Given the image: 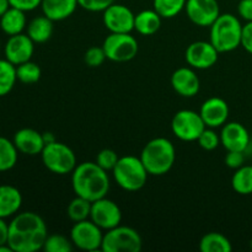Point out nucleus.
Wrapping results in <instances>:
<instances>
[{
	"mask_svg": "<svg viewBox=\"0 0 252 252\" xmlns=\"http://www.w3.org/2000/svg\"><path fill=\"white\" fill-rule=\"evenodd\" d=\"M48 236L46 221L34 212L15 214L9 223L7 244L14 252H36L43 249Z\"/></svg>",
	"mask_w": 252,
	"mask_h": 252,
	"instance_id": "1",
	"label": "nucleus"
},
{
	"mask_svg": "<svg viewBox=\"0 0 252 252\" xmlns=\"http://www.w3.org/2000/svg\"><path fill=\"white\" fill-rule=\"evenodd\" d=\"M71 187L76 196L95 202L107 196L111 187L110 177L96 161L81 162L71 172Z\"/></svg>",
	"mask_w": 252,
	"mask_h": 252,
	"instance_id": "2",
	"label": "nucleus"
},
{
	"mask_svg": "<svg viewBox=\"0 0 252 252\" xmlns=\"http://www.w3.org/2000/svg\"><path fill=\"white\" fill-rule=\"evenodd\" d=\"M139 158L148 174L153 176H162L174 166L176 160V149L171 140L167 138H154L145 144Z\"/></svg>",
	"mask_w": 252,
	"mask_h": 252,
	"instance_id": "3",
	"label": "nucleus"
},
{
	"mask_svg": "<svg viewBox=\"0 0 252 252\" xmlns=\"http://www.w3.org/2000/svg\"><path fill=\"white\" fill-rule=\"evenodd\" d=\"M243 26L233 14H220L211 25L209 41L219 53H229L241 46Z\"/></svg>",
	"mask_w": 252,
	"mask_h": 252,
	"instance_id": "4",
	"label": "nucleus"
},
{
	"mask_svg": "<svg viewBox=\"0 0 252 252\" xmlns=\"http://www.w3.org/2000/svg\"><path fill=\"white\" fill-rule=\"evenodd\" d=\"M112 174L118 186L128 192L142 189L147 184L149 176L140 158L134 155H126L120 158L115 169L112 170Z\"/></svg>",
	"mask_w": 252,
	"mask_h": 252,
	"instance_id": "5",
	"label": "nucleus"
},
{
	"mask_svg": "<svg viewBox=\"0 0 252 252\" xmlns=\"http://www.w3.org/2000/svg\"><path fill=\"white\" fill-rule=\"evenodd\" d=\"M41 158L44 167L57 175L71 174L78 165L73 149L58 140L44 145Z\"/></svg>",
	"mask_w": 252,
	"mask_h": 252,
	"instance_id": "6",
	"label": "nucleus"
},
{
	"mask_svg": "<svg viewBox=\"0 0 252 252\" xmlns=\"http://www.w3.org/2000/svg\"><path fill=\"white\" fill-rule=\"evenodd\" d=\"M143 248L142 236L135 229L118 225L103 234L101 251L103 252H139Z\"/></svg>",
	"mask_w": 252,
	"mask_h": 252,
	"instance_id": "7",
	"label": "nucleus"
},
{
	"mask_svg": "<svg viewBox=\"0 0 252 252\" xmlns=\"http://www.w3.org/2000/svg\"><path fill=\"white\" fill-rule=\"evenodd\" d=\"M106 57L116 63H125L138 54V41L130 33H110L102 44Z\"/></svg>",
	"mask_w": 252,
	"mask_h": 252,
	"instance_id": "8",
	"label": "nucleus"
},
{
	"mask_svg": "<svg viewBox=\"0 0 252 252\" xmlns=\"http://www.w3.org/2000/svg\"><path fill=\"white\" fill-rule=\"evenodd\" d=\"M206 127L199 112L192 110L179 111L171 121L172 133L182 142H196Z\"/></svg>",
	"mask_w": 252,
	"mask_h": 252,
	"instance_id": "9",
	"label": "nucleus"
},
{
	"mask_svg": "<svg viewBox=\"0 0 252 252\" xmlns=\"http://www.w3.org/2000/svg\"><path fill=\"white\" fill-rule=\"evenodd\" d=\"M70 240L74 248L79 250L89 252L101 250L103 240L102 229L90 219L76 221L70 230Z\"/></svg>",
	"mask_w": 252,
	"mask_h": 252,
	"instance_id": "10",
	"label": "nucleus"
},
{
	"mask_svg": "<svg viewBox=\"0 0 252 252\" xmlns=\"http://www.w3.org/2000/svg\"><path fill=\"white\" fill-rule=\"evenodd\" d=\"M135 15L132 10L123 4H116L103 11L102 21L111 33H130L134 30Z\"/></svg>",
	"mask_w": 252,
	"mask_h": 252,
	"instance_id": "11",
	"label": "nucleus"
},
{
	"mask_svg": "<svg viewBox=\"0 0 252 252\" xmlns=\"http://www.w3.org/2000/svg\"><path fill=\"white\" fill-rule=\"evenodd\" d=\"M90 220L102 230L107 231L120 225L122 221V212L116 202L103 197L91 203Z\"/></svg>",
	"mask_w": 252,
	"mask_h": 252,
	"instance_id": "12",
	"label": "nucleus"
},
{
	"mask_svg": "<svg viewBox=\"0 0 252 252\" xmlns=\"http://www.w3.org/2000/svg\"><path fill=\"white\" fill-rule=\"evenodd\" d=\"M219 52L211 41H196L189 44L185 53L187 64L193 69H209L218 62Z\"/></svg>",
	"mask_w": 252,
	"mask_h": 252,
	"instance_id": "13",
	"label": "nucleus"
},
{
	"mask_svg": "<svg viewBox=\"0 0 252 252\" xmlns=\"http://www.w3.org/2000/svg\"><path fill=\"white\" fill-rule=\"evenodd\" d=\"M185 10L189 19L199 27H211L220 15L217 0H187Z\"/></svg>",
	"mask_w": 252,
	"mask_h": 252,
	"instance_id": "14",
	"label": "nucleus"
},
{
	"mask_svg": "<svg viewBox=\"0 0 252 252\" xmlns=\"http://www.w3.org/2000/svg\"><path fill=\"white\" fill-rule=\"evenodd\" d=\"M34 52V42L27 33H19L10 36L4 46L5 59L14 65H20L25 62L31 61Z\"/></svg>",
	"mask_w": 252,
	"mask_h": 252,
	"instance_id": "15",
	"label": "nucleus"
},
{
	"mask_svg": "<svg viewBox=\"0 0 252 252\" xmlns=\"http://www.w3.org/2000/svg\"><path fill=\"white\" fill-rule=\"evenodd\" d=\"M220 144L226 152H246L250 145V134L239 122H226L221 127Z\"/></svg>",
	"mask_w": 252,
	"mask_h": 252,
	"instance_id": "16",
	"label": "nucleus"
},
{
	"mask_svg": "<svg viewBox=\"0 0 252 252\" xmlns=\"http://www.w3.org/2000/svg\"><path fill=\"white\" fill-rule=\"evenodd\" d=\"M229 106L225 100L220 97H211L204 101L199 110L204 125L209 128L223 127L229 118Z\"/></svg>",
	"mask_w": 252,
	"mask_h": 252,
	"instance_id": "17",
	"label": "nucleus"
},
{
	"mask_svg": "<svg viewBox=\"0 0 252 252\" xmlns=\"http://www.w3.org/2000/svg\"><path fill=\"white\" fill-rule=\"evenodd\" d=\"M171 86L180 96L193 97L199 93L201 81L193 68L182 66L172 73Z\"/></svg>",
	"mask_w": 252,
	"mask_h": 252,
	"instance_id": "18",
	"label": "nucleus"
},
{
	"mask_svg": "<svg viewBox=\"0 0 252 252\" xmlns=\"http://www.w3.org/2000/svg\"><path fill=\"white\" fill-rule=\"evenodd\" d=\"M12 142L19 153L31 155V157L41 155L42 150L46 145L42 133L37 132L36 129H32V128H22V129L17 130L14 134Z\"/></svg>",
	"mask_w": 252,
	"mask_h": 252,
	"instance_id": "19",
	"label": "nucleus"
},
{
	"mask_svg": "<svg viewBox=\"0 0 252 252\" xmlns=\"http://www.w3.org/2000/svg\"><path fill=\"white\" fill-rule=\"evenodd\" d=\"M79 6L78 0H42L41 9L52 21H63L70 17Z\"/></svg>",
	"mask_w": 252,
	"mask_h": 252,
	"instance_id": "20",
	"label": "nucleus"
},
{
	"mask_svg": "<svg viewBox=\"0 0 252 252\" xmlns=\"http://www.w3.org/2000/svg\"><path fill=\"white\" fill-rule=\"evenodd\" d=\"M22 194L11 185H0V218H9L19 213Z\"/></svg>",
	"mask_w": 252,
	"mask_h": 252,
	"instance_id": "21",
	"label": "nucleus"
},
{
	"mask_svg": "<svg viewBox=\"0 0 252 252\" xmlns=\"http://www.w3.org/2000/svg\"><path fill=\"white\" fill-rule=\"evenodd\" d=\"M27 27L26 12L10 6L0 17V29L7 36H15L24 32Z\"/></svg>",
	"mask_w": 252,
	"mask_h": 252,
	"instance_id": "22",
	"label": "nucleus"
},
{
	"mask_svg": "<svg viewBox=\"0 0 252 252\" xmlns=\"http://www.w3.org/2000/svg\"><path fill=\"white\" fill-rule=\"evenodd\" d=\"M162 17L153 10H143L135 15L134 30L142 36H152L161 27Z\"/></svg>",
	"mask_w": 252,
	"mask_h": 252,
	"instance_id": "23",
	"label": "nucleus"
},
{
	"mask_svg": "<svg viewBox=\"0 0 252 252\" xmlns=\"http://www.w3.org/2000/svg\"><path fill=\"white\" fill-rule=\"evenodd\" d=\"M53 22L44 15L34 17L27 25V34L34 43H44L53 34Z\"/></svg>",
	"mask_w": 252,
	"mask_h": 252,
	"instance_id": "24",
	"label": "nucleus"
},
{
	"mask_svg": "<svg viewBox=\"0 0 252 252\" xmlns=\"http://www.w3.org/2000/svg\"><path fill=\"white\" fill-rule=\"evenodd\" d=\"M202 252H230L233 250L230 240L220 233H208L199 241Z\"/></svg>",
	"mask_w": 252,
	"mask_h": 252,
	"instance_id": "25",
	"label": "nucleus"
},
{
	"mask_svg": "<svg viewBox=\"0 0 252 252\" xmlns=\"http://www.w3.org/2000/svg\"><path fill=\"white\" fill-rule=\"evenodd\" d=\"M231 187L241 196L252 193V165H243L235 170L231 177Z\"/></svg>",
	"mask_w": 252,
	"mask_h": 252,
	"instance_id": "26",
	"label": "nucleus"
},
{
	"mask_svg": "<svg viewBox=\"0 0 252 252\" xmlns=\"http://www.w3.org/2000/svg\"><path fill=\"white\" fill-rule=\"evenodd\" d=\"M19 158V150L14 142L0 135V172L14 169Z\"/></svg>",
	"mask_w": 252,
	"mask_h": 252,
	"instance_id": "27",
	"label": "nucleus"
},
{
	"mask_svg": "<svg viewBox=\"0 0 252 252\" xmlns=\"http://www.w3.org/2000/svg\"><path fill=\"white\" fill-rule=\"evenodd\" d=\"M16 81V65L7 59H0V97L9 95Z\"/></svg>",
	"mask_w": 252,
	"mask_h": 252,
	"instance_id": "28",
	"label": "nucleus"
},
{
	"mask_svg": "<svg viewBox=\"0 0 252 252\" xmlns=\"http://www.w3.org/2000/svg\"><path fill=\"white\" fill-rule=\"evenodd\" d=\"M91 203H93V202L88 201V199L83 198V197L76 196L75 198L71 199L70 203L68 204L66 216H68V218L70 219L71 221H74V223L90 219Z\"/></svg>",
	"mask_w": 252,
	"mask_h": 252,
	"instance_id": "29",
	"label": "nucleus"
},
{
	"mask_svg": "<svg viewBox=\"0 0 252 252\" xmlns=\"http://www.w3.org/2000/svg\"><path fill=\"white\" fill-rule=\"evenodd\" d=\"M187 0H153V7L162 19H172L185 10Z\"/></svg>",
	"mask_w": 252,
	"mask_h": 252,
	"instance_id": "30",
	"label": "nucleus"
},
{
	"mask_svg": "<svg viewBox=\"0 0 252 252\" xmlns=\"http://www.w3.org/2000/svg\"><path fill=\"white\" fill-rule=\"evenodd\" d=\"M16 75L20 83L32 85L41 79L42 71L36 63L29 61L20 64V65H16Z\"/></svg>",
	"mask_w": 252,
	"mask_h": 252,
	"instance_id": "31",
	"label": "nucleus"
},
{
	"mask_svg": "<svg viewBox=\"0 0 252 252\" xmlns=\"http://www.w3.org/2000/svg\"><path fill=\"white\" fill-rule=\"evenodd\" d=\"M74 245L70 238L61 235V234H52L47 236L44 241L43 250L46 252H70L73 251Z\"/></svg>",
	"mask_w": 252,
	"mask_h": 252,
	"instance_id": "32",
	"label": "nucleus"
},
{
	"mask_svg": "<svg viewBox=\"0 0 252 252\" xmlns=\"http://www.w3.org/2000/svg\"><path fill=\"white\" fill-rule=\"evenodd\" d=\"M197 142H198V145L202 149L207 150V152H212V150L217 149L220 145V134H218L214 130V128L206 127V129L201 133Z\"/></svg>",
	"mask_w": 252,
	"mask_h": 252,
	"instance_id": "33",
	"label": "nucleus"
},
{
	"mask_svg": "<svg viewBox=\"0 0 252 252\" xmlns=\"http://www.w3.org/2000/svg\"><path fill=\"white\" fill-rule=\"evenodd\" d=\"M120 157L117 153L112 149H102L96 157V164L100 167H102L106 171H112L115 169L116 164L118 162Z\"/></svg>",
	"mask_w": 252,
	"mask_h": 252,
	"instance_id": "34",
	"label": "nucleus"
},
{
	"mask_svg": "<svg viewBox=\"0 0 252 252\" xmlns=\"http://www.w3.org/2000/svg\"><path fill=\"white\" fill-rule=\"evenodd\" d=\"M106 59H107V57H106V53L102 47H91V48L86 51L85 56H84V61L91 68L101 66L105 63Z\"/></svg>",
	"mask_w": 252,
	"mask_h": 252,
	"instance_id": "35",
	"label": "nucleus"
},
{
	"mask_svg": "<svg viewBox=\"0 0 252 252\" xmlns=\"http://www.w3.org/2000/svg\"><path fill=\"white\" fill-rule=\"evenodd\" d=\"M115 0H78L79 6L90 12H103Z\"/></svg>",
	"mask_w": 252,
	"mask_h": 252,
	"instance_id": "36",
	"label": "nucleus"
},
{
	"mask_svg": "<svg viewBox=\"0 0 252 252\" xmlns=\"http://www.w3.org/2000/svg\"><path fill=\"white\" fill-rule=\"evenodd\" d=\"M224 161L229 169H239L245 165V152H228Z\"/></svg>",
	"mask_w": 252,
	"mask_h": 252,
	"instance_id": "37",
	"label": "nucleus"
},
{
	"mask_svg": "<svg viewBox=\"0 0 252 252\" xmlns=\"http://www.w3.org/2000/svg\"><path fill=\"white\" fill-rule=\"evenodd\" d=\"M9 2L10 6L17 7V9L27 12L36 10L37 7L41 6L42 0H9Z\"/></svg>",
	"mask_w": 252,
	"mask_h": 252,
	"instance_id": "38",
	"label": "nucleus"
},
{
	"mask_svg": "<svg viewBox=\"0 0 252 252\" xmlns=\"http://www.w3.org/2000/svg\"><path fill=\"white\" fill-rule=\"evenodd\" d=\"M241 47H243L248 53L252 54V21L246 22V24L243 26Z\"/></svg>",
	"mask_w": 252,
	"mask_h": 252,
	"instance_id": "39",
	"label": "nucleus"
},
{
	"mask_svg": "<svg viewBox=\"0 0 252 252\" xmlns=\"http://www.w3.org/2000/svg\"><path fill=\"white\" fill-rule=\"evenodd\" d=\"M238 14L246 22L252 21V0H240L238 4Z\"/></svg>",
	"mask_w": 252,
	"mask_h": 252,
	"instance_id": "40",
	"label": "nucleus"
},
{
	"mask_svg": "<svg viewBox=\"0 0 252 252\" xmlns=\"http://www.w3.org/2000/svg\"><path fill=\"white\" fill-rule=\"evenodd\" d=\"M9 240V223L0 218V245H6Z\"/></svg>",
	"mask_w": 252,
	"mask_h": 252,
	"instance_id": "41",
	"label": "nucleus"
},
{
	"mask_svg": "<svg viewBox=\"0 0 252 252\" xmlns=\"http://www.w3.org/2000/svg\"><path fill=\"white\" fill-rule=\"evenodd\" d=\"M42 135H43V140L46 144H49V143H53L57 140L53 133H51V132H44V133H42Z\"/></svg>",
	"mask_w": 252,
	"mask_h": 252,
	"instance_id": "42",
	"label": "nucleus"
},
{
	"mask_svg": "<svg viewBox=\"0 0 252 252\" xmlns=\"http://www.w3.org/2000/svg\"><path fill=\"white\" fill-rule=\"evenodd\" d=\"M9 7H10L9 0H0V17L4 15V12L6 11Z\"/></svg>",
	"mask_w": 252,
	"mask_h": 252,
	"instance_id": "43",
	"label": "nucleus"
},
{
	"mask_svg": "<svg viewBox=\"0 0 252 252\" xmlns=\"http://www.w3.org/2000/svg\"><path fill=\"white\" fill-rule=\"evenodd\" d=\"M250 248H251V250H252V239H251V241H250Z\"/></svg>",
	"mask_w": 252,
	"mask_h": 252,
	"instance_id": "44",
	"label": "nucleus"
},
{
	"mask_svg": "<svg viewBox=\"0 0 252 252\" xmlns=\"http://www.w3.org/2000/svg\"><path fill=\"white\" fill-rule=\"evenodd\" d=\"M0 51H1V46H0Z\"/></svg>",
	"mask_w": 252,
	"mask_h": 252,
	"instance_id": "45",
	"label": "nucleus"
}]
</instances>
